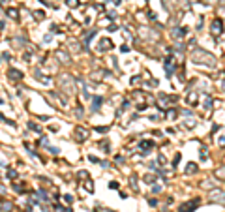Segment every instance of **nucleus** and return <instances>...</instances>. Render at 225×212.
I'll list each match as a JSON object with an SVG mask.
<instances>
[{"mask_svg":"<svg viewBox=\"0 0 225 212\" xmlns=\"http://www.w3.org/2000/svg\"><path fill=\"white\" fill-rule=\"evenodd\" d=\"M158 160H160V163H165V156H163V154H160Z\"/></svg>","mask_w":225,"mask_h":212,"instance_id":"obj_39","label":"nucleus"},{"mask_svg":"<svg viewBox=\"0 0 225 212\" xmlns=\"http://www.w3.org/2000/svg\"><path fill=\"white\" fill-rule=\"evenodd\" d=\"M49 152H51V154H58V148H56V147H51Z\"/></svg>","mask_w":225,"mask_h":212,"instance_id":"obj_36","label":"nucleus"},{"mask_svg":"<svg viewBox=\"0 0 225 212\" xmlns=\"http://www.w3.org/2000/svg\"><path fill=\"white\" fill-rule=\"evenodd\" d=\"M137 83H141V77H133L131 79V85H137Z\"/></svg>","mask_w":225,"mask_h":212,"instance_id":"obj_35","label":"nucleus"},{"mask_svg":"<svg viewBox=\"0 0 225 212\" xmlns=\"http://www.w3.org/2000/svg\"><path fill=\"white\" fill-rule=\"evenodd\" d=\"M34 75H36V79H39V81H41V83H45V85H49V83H51V79H49V77H45V75H43L41 71H38V70H36V73H34Z\"/></svg>","mask_w":225,"mask_h":212,"instance_id":"obj_15","label":"nucleus"},{"mask_svg":"<svg viewBox=\"0 0 225 212\" xmlns=\"http://www.w3.org/2000/svg\"><path fill=\"white\" fill-rule=\"evenodd\" d=\"M118 186H120L118 182H109V188H111V190H118Z\"/></svg>","mask_w":225,"mask_h":212,"instance_id":"obj_30","label":"nucleus"},{"mask_svg":"<svg viewBox=\"0 0 225 212\" xmlns=\"http://www.w3.org/2000/svg\"><path fill=\"white\" fill-rule=\"evenodd\" d=\"M28 128H30V130H34V132H38V133H41L39 126H38V124H34V122H28Z\"/></svg>","mask_w":225,"mask_h":212,"instance_id":"obj_24","label":"nucleus"},{"mask_svg":"<svg viewBox=\"0 0 225 212\" xmlns=\"http://www.w3.org/2000/svg\"><path fill=\"white\" fill-rule=\"evenodd\" d=\"M115 30H118V28H116V24H111V26H109V32H115Z\"/></svg>","mask_w":225,"mask_h":212,"instance_id":"obj_41","label":"nucleus"},{"mask_svg":"<svg viewBox=\"0 0 225 212\" xmlns=\"http://www.w3.org/2000/svg\"><path fill=\"white\" fill-rule=\"evenodd\" d=\"M39 197H41L43 201H47V199H49V195H47V192H45V190H39Z\"/></svg>","mask_w":225,"mask_h":212,"instance_id":"obj_28","label":"nucleus"},{"mask_svg":"<svg viewBox=\"0 0 225 212\" xmlns=\"http://www.w3.org/2000/svg\"><path fill=\"white\" fill-rule=\"evenodd\" d=\"M113 2H115V4H120V2H122V0H113Z\"/></svg>","mask_w":225,"mask_h":212,"instance_id":"obj_44","label":"nucleus"},{"mask_svg":"<svg viewBox=\"0 0 225 212\" xmlns=\"http://www.w3.org/2000/svg\"><path fill=\"white\" fill-rule=\"evenodd\" d=\"M66 4H68L69 8H77V6H79V0H66Z\"/></svg>","mask_w":225,"mask_h":212,"instance_id":"obj_25","label":"nucleus"},{"mask_svg":"<svg viewBox=\"0 0 225 212\" xmlns=\"http://www.w3.org/2000/svg\"><path fill=\"white\" fill-rule=\"evenodd\" d=\"M51 32H62V30H60L56 24H51Z\"/></svg>","mask_w":225,"mask_h":212,"instance_id":"obj_32","label":"nucleus"},{"mask_svg":"<svg viewBox=\"0 0 225 212\" xmlns=\"http://www.w3.org/2000/svg\"><path fill=\"white\" fill-rule=\"evenodd\" d=\"M8 15H9L11 19H17V17H19V15H17V9H15V8H9V9H8Z\"/></svg>","mask_w":225,"mask_h":212,"instance_id":"obj_22","label":"nucleus"},{"mask_svg":"<svg viewBox=\"0 0 225 212\" xmlns=\"http://www.w3.org/2000/svg\"><path fill=\"white\" fill-rule=\"evenodd\" d=\"M109 49H113V41H111L109 38L100 39V47H98V51H100V53H105V51H109Z\"/></svg>","mask_w":225,"mask_h":212,"instance_id":"obj_5","label":"nucleus"},{"mask_svg":"<svg viewBox=\"0 0 225 212\" xmlns=\"http://www.w3.org/2000/svg\"><path fill=\"white\" fill-rule=\"evenodd\" d=\"M188 101H190L192 105H197V92H190V94H188Z\"/></svg>","mask_w":225,"mask_h":212,"instance_id":"obj_17","label":"nucleus"},{"mask_svg":"<svg viewBox=\"0 0 225 212\" xmlns=\"http://www.w3.org/2000/svg\"><path fill=\"white\" fill-rule=\"evenodd\" d=\"M223 32V21L222 19H216L214 23H212V34L214 36H220Z\"/></svg>","mask_w":225,"mask_h":212,"instance_id":"obj_6","label":"nucleus"},{"mask_svg":"<svg viewBox=\"0 0 225 212\" xmlns=\"http://www.w3.org/2000/svg\"><path fill=\"white\" fill-rule=\"evenodd\" d=\"M197 171H199V167H197V163H193V162H190V163L186 165V169H184L186 175H195Z\"/></svg>","mask_w":225,"mask_h":212,"instance_id":"obj_10","label":"nucleus"},{"mask_svg":"<svg viewBox=\"0 0 225 212\" xmlns=\"http://www.w3.org/2000/svg\"><path fill=\"white\" fill-rule=\"evenodd\" d=\"M143 180H145L146 184H152V182L156 180V177H152V175H145V177H143Z\"/></svg>","mask_w":225,"mask_h":212,"instance_id":"obj_23","label":"nucleus"},{"mask_svg":"<svg viewBox=\"0 0 225 212\" xmlns=\"http://www.w3.org/2000/svg\"><path fill=\"white\" fill-rule=\"evenodd\" d=\"M188 34V28H175L173 30V36L175 38H182V36H186Z\"/></svg>","mask_w":225,"mask_h":212,"instance_id":"obj_14","label":"nucleus"},{"mask_svg":"<svg viewBox=\"0 0 225 212\" xmlns=\"http://www.w3.org/2000/svg\"><path fill=\"white\" fill-rule=\"evenodd\" d=\"M75 135H77V137H75L77 141H86V139H88V132H86L84 128H77V130H75Z\"/></svg>","mask_w":225,"mask_h":212,"instance_id":"obj_9","label":"nucleus"},{"mask_svg":"<svg viewBox=\"0 0 225 212\" xmlns=\"http://www.w3.org/2000/svg\"><path fill=\"white\" fill-rule=\"evenodd\" d=\"M192 60H195V62H205V64H208V66H216V56L210 54V53H207V51H203V49H195L193 54H192Z\"/></svg>","mask_w":225,"mask_h":212,"instance_id":"obj_1","label":"nucleus"},{"mask_svg":"<svg viewBox=\"0 0 225 212\" xmlns=\"http://www.w3.org/2000/svg\"><path fill=\"white\" fill-rule=\"evenodd\" d=\"M54 58H56L58 62H62V64H68V62H69V54H68L66 51H54Z\"/></svg>","mask_w":225,"mask_h":212,"instance_id":"obj_8","label":"nucleus"},{"mask_svg":"<svg viewBox=\"0 0 225 212\" xmlns=\"http://www.w3.org/2000/svg\"><path fill=\"white\" fill-rule=\"evenodd\" d=\"M84 188H86V192H94V182L90 178H86L84 180Z\"/></svg>","mask_w":225,"mask_h":212,"instance_id":"obj_19","label":"nucleus"},{"mask_svg":"<svg viewBox=\"0 0 225 212\" xmlns=\"http://www.w3.org/2000/svg\"><path fill=\"white\" fill-rule=\"evenodd\" d=\"M88 160H90V162H92V163H98V162H100V160H98V158H96V156H90V158H88Z\"/></svg>","mask_w":225,"mask_h":212,"instance_id":"obj_38","label":"nucleus"},{"mask_svg":"<svg viewBox=\"0 0 225 212\" xmlns=\"http://www.w3.org/2000/svg\"><path fill=\"white\" fill-rule=\"evenodd\" d=\"M101 103H103V98H94V105H92V111H98Z\"/></svg>","mask_w":225,"mask_h":212,"instance_id":"obj_18","label":"nucleus"},{"mask_svg":"<svg viewBox=\"0 0 225 212\" xmlns=\"http://www.w3.org/2000/svg\"><path fill=\"white\" fill-rule=\"evenodd\" d=\"M165 70H167V75L171 77V75H173V70H175V64L171 66V58H165Z\"/></svg>","mask_w":225,"mask_h":212,"instance_id":"obj_16","label":"nucleus"},{"mask_svg":"<svg viewBox=\"0 0 225 212\" xmlns=\"http://www.w3.org/2000/svg\"><path fill=\"white\" fill-rule=\"evenodd\" d=\"M152 192H154V194H160V192H161V188H160V186H154V188H152Z\"/></svg>","mask_w":225,"mask_h":212,"instance_id":"obj_40","label":"nucleus"},{"mask_svg":"<svg viewBox=\"0 0 225 212\" xmlns=\"http://www.w3.org/2000/svg\"><path fill=\"white\" fill-rule=\"evenodd\" d=\"M43 17H45V11H41V9H39V11H34V19H36V21H41Z\"/></svg>","mask_w":225,"mask_h":212,"instance_id":"obj_21","label":"nucleus"},{"mask_svg":"<svg viewBox=\"0 0 225 212\" xmlns=\"http://www.w3.org/2000/svg\"><path fill=\"white\" fill-rule=\"evenodd\" d=\"M131 98H133V100H137V101H139V105H143V103H145V94H143V92H139V90H135V92L131 94Z\"/></svg>","mask_w":225,"mask_h":212,"instance_id":"obj_12","label":"nucleus"},{"mask_svg":"<svg viewBox=\"0 0 225 212\" xmlns=\"http://www.w3.org/2000/svg\"><path fill=\"white\" fill-rule=\"evenodd\" d=\"M94 212H107V210H103V209H96Z\"/></svg>","mask_w":225,"mask_h":212,"instance_id":"obj_43","label":"nucleus"},{"mask_svg":"<svg viewBox=\"0 0 225 212\" xmlns=\"http://www.w3.org/2000/svg\"><path fill=\"white\" fill-rule=\"evenodd\" d=\"M8 79H9V81H21V79H23V73H21L19 70H15V68H9V70H8Z\"/></svg>","mask_w":225,"mask_h":212,"instance_id":"obj_7","label":"nucleus"},{"mask_svg":"<svg viewBox=\"0 0 225 212\" xmlns=\"http://www.w3.org/2000/svg\"><path fill=\"white\" fill-rule=\"evenodd\" d=\"M160 105L161 107H169V105H173L175 101H176V96H163V94H160Z\"/></svg>","mask_w":225,"mask_h":212,"instance_id":"obj_4","label":"nucleus"},{"mask_svg":"<svg viewBox=\"0 0 225 212\" xmlns=\"http://www.w3.org/2000/svg\"><path fill=\"white\" fill-rule=\"evenodd\" d=\"M79 178H88V173H86V171H81V173H79Z\"/></svg>","mask_w":225,"mask_h":212,"instance_id":"obj_34","label":"nucleus"},{"mask_svg":"<svg viewBox=\"0 0 225 212\" xmlns=\"http://www.w3.org/2000/svg\"><path fill=\"white\" fill-rule=\"evenodd\" d=\"M64 201H66L68 205H71V203H73V197H71V195H64Z\"/></svg>","mask_w":225,"mask_h":212,"instance_id":"obj_31","label":"nucleus"},{"mask_svg":"<svg viewBox=\"0 0 225 212\" xmlns=\"http://www.w3.org/2000/svg\"><path fill=\"white\" fill-rule=\"evenodd\" d=\"M8 177H9V178H17V171H13V169H8Z\"/></svg>","mask_w":225,"mask_h":212,"instance_id":"obj_27","label":"nucleus"},{"mask_svg":"<svg viewBox=\"0 0 225 212\" xmlns=\"http://www.w3.org/2000/svg\"><path fill=\"white\" fill-rule=\"evenodd\" d=\"M75 115H77V116H81V115H83V109H81V107H77V111H75Z\"/></svg>","mask_w":225,"mask_h":212,"instance_id":"obj_42","label":"nucleus"},{"mask_svg":"<svg viewBox=\"0 0 225 212\" xmlns=\"http://www.w3.org/2000/svg\"><path fill=\"white\" fill-rule=\"evenodd\" d=\"M201 205V199H193V201H190V203H186V205H182L180 207V212H193L197 207Z\"/></svg>","mask_w":225,"mask_h":212,"instance_id":"obj_3","label":"nucleus"},{"mask_svg":"<svg viewBox=\"0 0 225 212\" xmlns=\"http://www.w3.org/2000/svg\"><path fill=\"white\" fill-rule=\"evenodd\" d=\"M178 162H180V154H176V156H175V162H173V167H176V163H178Z\"/></svg>","mask_w":225,"mask_h":212,"instance_id":"obj_33","label":"nucleus"},{"mask_svg":"<svg viewBox=\"0 0 225 212\" xmlns=\"http://www.w3.org/2000/svg\"><path fill=\"white\" fill-rule=\"evenodd\" d=\"M2 58H4V60H9V58H11V54H9V53H4V54H2Z\"/></svg>","mask_w":225,"mask_h":212,"instance_id":"obj_37","label":"nucleus"},{"mask_svg":"<svg viewBox=\"0 0 225 212\" xmlns=\"http://www.w3.org/2000/svg\"><path fill=\"white\" fill-rule=\"evenodd\" d=\"M165 116H167V118H176V111H173V109H171V111H167V113H165Z\"/></svg>","mask_w":225,"mask_h":212,"instance_id":"obj_26","label":"nucleus"},{"mask_svg":"<svg viewBox=\"0 0 225 212\" xmlns=\"http://www.w3.org/2000/svg\"><path fill=\"white\" fill-rule=\"evenodd\" d=\"M11 43H15L13 47H24V39H21V38H15V39H11Z\"/></svg>","mask_w":225,"mask_h":212,"instance_id":"obj_20","label":"nucleus"},{"mask_svg":"<svg viewBox=\"0 0 225 212\" xmlns=\"http://www.w3.org/2000/svg\"><path fill=\"white\" fill-rule=\"evenodd\" d=\"M58 83H60L62 90H64V92H68V94H71V92L75 90V86H73V81H71V79H69L68 75H60Z\"/></svg>","mask_w":225,"mask_h":212,"instance_id":"obj_2","label":"nucleus"},{"mask_svg":"<svg viewBox=\"0 0 225 212\" xmlns=\"http://www.w3.org/2000/svg\"><path fill=\"white\" fill-rule=\"evenodd\" d=\"M141 148H145L143 154H148V150L154 148V141H143V143H141Z\"/></svg>","mask_w":225,"mask_h":212,"instance_id":"obj_13","label":"nucleus"},{"mask_svg":"<svg viewBox=\"0 0 225 212\" xmlns=\"http://www.w3.org/2000/svg\"><path fill=\"white\" fill-rule=\"evenodd\" d=\"M96 132H98V133H107L109 128H107V126H103V128H96Z\"/></svg>","mask_w":225,"mask_h":212,"instance_id":"obj_29","label":"nucleus"},{"mask_svg":"<svg viewBox=\"0 0 225 212\" xmlns=\"http://www.w3.org/2000/svg\"><path fill=\"white\" fill-rule=\"evenodd\" d=\"M210 201H212V203H216V201H218V203H223V192H222V190H220V192H214L212 197H210Z\"/></svg>","mask_w":225,"mask_h":212,"instance_id":"obj_11","label":"nucleus"}]
</instances>
